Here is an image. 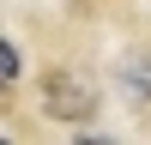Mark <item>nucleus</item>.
<instances>
[{
	"label": "nucleus",
	"mask_w": 151,
	"mask_h": 145,
	"mask_svg": "<svg viewBox=\"0 0 151 145\" xmlns=\"http://www.w3.org/2000/svg\"><path fill=\"white\" fill-rule=\"evenodd\" d=\"M42 115L48 121H67V127H85L97 115V79L79 67H55L42 79Z\"/></svg>",
	"instance_id": "nucleus-1"
},
{
	"label": "nucleus",
	"mask_w": 151,
	"mask_h": 145,
	"mask_svg": "<svg viewBox=\"0 0 151 145\" xmlns=\"http://www.w3.org/2000/svg\"><path fill=\"white\" fill-rule=\"evenodd\" d=\"M115 79H121V97H127V103L151 109V48H133V55H121Z\"/></svg>",
	"instance_id": "nucleus-2"
},
{
	"label": "nucleus",
	"mask_w": 151,
	"mask_h": 145,
	"mask_svg": "<svg viewBox=\"0 0 151 145\" xmlns=\"http://www.w3.org/2000/svg\"><path fill=\"white\" fill-rule=\"evenodd\" d=\"M24 72V60H18V48L6 42V36H0V79H18Z\"/></svg>",
	"instance_id": "nucleus-3"
}]
</instances>
